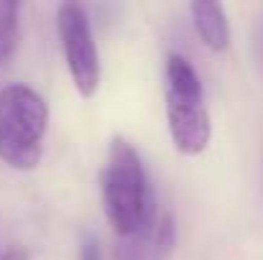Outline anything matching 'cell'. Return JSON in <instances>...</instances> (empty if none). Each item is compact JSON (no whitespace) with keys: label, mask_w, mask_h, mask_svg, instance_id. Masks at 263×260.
Listing matches in <instances>:
<instances>
[{"label":"cell","mask_w":263,"mask_h":260,"mask_svg":"<svg viewBox=\"0 0 263 260\" xmlns=\"http://www.w3.org/2000/svg\"><path fill=\"white\" fill-rule=\"evenodd\" d=\"M100 194L105 217L120 240L151 232L156 212L148 176L138 151L123 135L110 138L107 158L100 171Z\"/></svg>","instance_id":"obj_1"},{"label":"cell","mask_w":263,"mask_h":260,"mask_svg":"<svg viewBox=\"0 0 263 260\" xmlns=\"http://www.w3.org/2000/svg\"><path fill=\"white\" fill-rule=\"evenodd\" d=\"M164 107L172 143L184 156H199L212 138V120L197 69L181 54H169L164 67Z\"/></svg>","instance_id":"obj_2"},{"label":"cell","mask_w":263,"mask_h":260,"mask_svg":"<svg viewBox=\"0 0 263 260\" xmlns=\"http://www.w3.org/2000/svg\"><path fill=\"white\" fill-rule=\"evenodd\" d=\"M49 128L46 99L26 85L0 89V161L15 171H31L44 156Z\"/></svg>","instance_id":"obj_3"},{"label":"cell","mask_w":263,"mask_h":260,"mask_svg":"<svg viewBox=\"0 0 263 260\" xmlns=\"http://www.w3.org/2000/svg\"><path fill=\"white\" fill-rule=\"evenodd\" d=\"M57 31L74 89L85 99L95 97L100 87V54L95 46L87 10L77 3H62L57 10Z\"/></svg>","instance_id":"obj_4"},{"label":"cell","mask_w":263,"mask_h":260,"mask_svg":"<svg viewBox=\"0 0 263 260\" xmlns=\"http://www.w3.org/2000/svg\"><path fill=\"white\" fill-rule=\"evenodd\" d=\"M189 13H192V21H194V28L202 38V44L220 54L230 46V23H228V13H225V5L222 3H192L189 5Z\"/></svg>","instance_id":"obj_5"},{"label":"cell","mask_w":263,"mask_h":260,"mask_svg":"<svg viewBox=\"0 0 263 260\" xmlns=\"http://www.w3.org/2000/svg\"><path fill=\"white\" fill-rule=\"evenodd\" d=\"M21 36V5L18 3H0V67L10 62L15 54Z\"/></svg>","instance_id":"obj_6"},{"label":"cell","mask_w":263,"mask_h":260,"mask_svg":"<svg viewBox=\"0 0 263 260\" xmlns=\"http://www.w3.org/2000/svg\"><path fill=\"white\" fill-rule=\"evenodd\" d=\"M176 245V222L172 212H164L154 219L151 227V250H154V260H166L174 253Z\"/></svg>","instance_id":"obj_7"},{"label":"cell","mask_w":263,"mask_h":260,"mask_svg":"<svg viewBox=\"0 0 263 260\" xmlns=\"http://www.w3.org/2000/svg\"><path fill=\"white\" fill-rule=\"evenodd\" d=\"M80 260H102L100 243H97V237L89 235V232L82 235V243H80Z\"/></svg>","instance_id":"obj_8"},{"label":"cell","mask_w":263,"mask_h":260,"mask_svg":"<svg viewBox=\"0 0 263 260\" xmlns=\"http://www.w3.org/2000/svg\"><path fill=\"white\" fill-rule=\"evenodd\" d=\"M0 260H28V255H26V250H21V248H13V250H8L5 255Z\"/></svg>","instance_id":"obj_9"},{"label":"cell","mask_w":263,"mask_h":260,"mask_svg":"<svg viewBox=\"0 0 263 260\" xmlns=\"http://www.w3.org/2000/svg\"><path fill=\"white\" fill-rule=\"evenodd\" d=\"M261 51H263V41H261Z\"/></svg>","instance_id":"obj_10"}]
</instances>
